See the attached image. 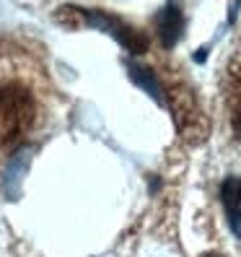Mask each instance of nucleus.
Listing matches in <instances>:
<instances>
[{"mask_svg": "<svg viewBox=\"0 0 241 257\" xmlns=\"http://www.w3.org/2000/svg\"><path fill=\"white\" fill-rule=\"evenodd\" d=\"M39 60H29L19 75L0 81V156L16 154L50 122V83Z\"/></svg>", "mask_w": 241, "mask_h": 257, "instance_id": "1", "label": "nucleus"}, {"mask_svg": "<svg viewBox=\"0 0 241 257\" xmlns=\"http://www.w3.org/2000/svg\"><path fill=\"white\" fill-rule=\"evenodd\" d=\"M83 16V24H91L96 29H101V32L112 34L122 47H127L132 55H143L148 50V39L143 32H138L135 26L125 24L122 19L117 16H109V13H101V11H78Z\"/></svg>", "mask_w": 241, "mask_h": 257, "instance_id": "2", "label": "nucleus"}, {"mask_svg": "<svg viewBox=\"0 0 241 257\" xmlns=\"http://www.w3.org/2000/svg\"><path fill=\"white\" fill-rule=\"evenodd\" d=\"M171 109H174V117H176V125H179V133L189 141H197L205 125H202V117H200V109L194 99L189 96L187 88H174L171 91Z\"/></svg>", "mask_w": 241, "mask_h": 257, "instance_id": "3", "label": "nucleus"}, {"mask_svg": "<svg viewBox=\"0 0 241 257\" xmlns=\"http://www.w3.org/2000/svg\"><path fill=\"white\" fill-rule=\"evenodd\" d=\"M223 94H225V104H228V117H231L233 135L241 141V52H236L233 60L228 63V68H225Z\"/></svg>", "mask_w": 241, "mask_h": 257, "instance_id": "4", "label": "nucleus"}, {"mask_svg": "<svg viewBox=\"0 0 241 257\" xmlns=\"http://www.w3.org/2000/svg\"><path fill=\"white\" fill-rule=\"evenodd\" d=\"M220 200H223V210H225L231 231L241 239V179L238 177H228L223 182Z\"/></svg>", "mask_w": 241, "mask_h": 257, "instance_id": "5", "label": "nucleus"}, {"mask_svg": "<svg viewBox=\"0 0 241 257\" xmlns=\"http://www.w3.org/2000/svg\"><path fill=\"white\" fill-rule=\"evenodd\" d=\"M182 32H184V16H182V11H179L176 0H169V6L163 8L161 16H158V37L166 47H171V44H176V39L182 37Z\"/></svg>", "mask_w": 241, "mask_h": 257, "instance_id": "6", "label": "nucleus"}, {"mask_svg": "<svg viewBox=\"0 0 241 257\" xmlns=\"http://www.w3.org/2000/svg\"><path fill=\"white\" fill-rule=\"evenodd\" d=\"M127 73H130V78L138 83L143 91H148L150 96H153L158 104H163V94H161V86H158V81H156V75L150 73L145 65H138L135 60H127Z\"/></svg>", "mask_w": 241, "mask_h": 257, "instance_id": "7", "label": "nucleus"}, {"mask_svg": "<svg viewBox=\"0 0 241 257\" xmlns=\"http://www.w3.org/2000/svg\"><path fill=\"white\" fill-rule=\"evenodd\" d=\"M202 257H220V254H215V252H207V254H202Z\"/></svg>", "mask_w": 241, "mask_h": 257, "instance_id": "8", "label": "nucleus"}]
</instances>
